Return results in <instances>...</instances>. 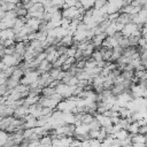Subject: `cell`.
Returning a JSON list of instances; mask_svg holds the SVG:
<instances>
[{"label":"cell","instance_id":"cell-1","mask_svg":"<svg viewBox=\"0 0 147 147\" xmlns=\"http://www.w3.org/2000/svg\"><path fill=\"white\" fill-rule=\"evenodd\" d=\"M129 132L125 130V129H121L119 131H117V132H115L113 136H114V138L115 139H117V140H123V139H125V138H127L129 137Z\"/></svg>","mask_w":147,"mask_h":147},{"label":"cell","instance_id":"cell-2","mask_svg":"<svg viewBox=\"0 0 147 147\" xmlns=\"http://www.w3.org/2000/svg\"><path fill=\"white\" fill-rule=\"evenodd\" d=\"M8 139H9V134L5 130H0V147H3L5 144L8 141Z\"/></svg>","mask_w":147,"mask_h":147},{"label":"cell","instance_id":"cell-3","mask_svg":"<svg viewBox=\"0 0 147 147\" xmlns=\"http://www.w3.org/2000/svg\"><path fill=\"white\" fill-rule=\"evenodd\" d=\"M146 131H147V126H146V125H140V126L138 127V133H139V134L146 136Z\"/></svg>","mask_w":147,"mask_h":147},{"label":"cell","instance_id":"cell-4","mask_svg":"<svg viewBox=\"0 0 147 147\" xmlns=\"http://www.w3.org/2000/svg\"><path fill=\"white\" fill-rule=\"evenodd\" d=\"M132 147H146V144H141V142H132Z\"/></svg>","mask_w":147,"mask_h":147},{"label":"cell","instance_id":"cell-5","mask_svg":"<svg viewBox=\"0 0 147 147\" xmlns=\"http://www.w3.org/2000/svg\"><path fill=\"white\" fill-rule=\"evenodd\" d=\"M52 147H55V146H52Z\"/></svg>","mask_w":147,"mask_h":147}]
</instances>
